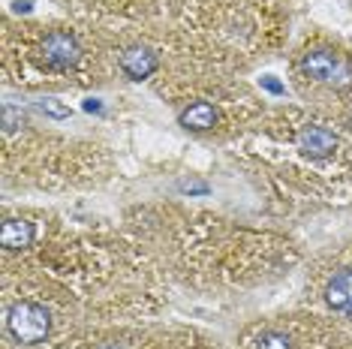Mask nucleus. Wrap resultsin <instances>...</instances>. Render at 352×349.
Instances as JSON below:
<instances>
[{
  "mask_svg": "<svg viewBox=\"0 0 352 349\" xmlns=\"http://www.w3.org/2000/svg\"><path fill=\"white\" fill-rule=\"evenodd\" d=\"M6 328L19 344H39L52 328V313L36 301H15L6 311Z\"/></svg>",
  "mask_w": 352,
  "mask_h": 349,
  "instance_id": "nucleus-1",
  "label": "nucleus"
},
{
  "mask_svg": "<svg viewBox=\"0 0 352 349\" xmlns=\"http://www.w3.org/2000/svg\"><path fill=\"white\" fill-rule=\"evenodd\" d=\"M301 69L310 78H316V82H322L328 87L352 85V63L331 49H310L301 58Z\"/></svg>",
  "mask_w": 352,
  "mask_h": 349,
  "instance_id": "nucleus-2",
  "label": "nucleus"
},
{
  "mask_svg": "<svg viewBox=\"0 0 352 349\" xmlns=\"http://www.w3.org/2000/svg\"><path fill=\"white\" fill-rule=\"evenodd\" d=\"M82 60V45L78 39L69 34V30H54V34L45 36L43 43V63L54 73H63V69L76 67Z\"/></svg>",
  "mask_w": 352,
  "mask_h": 349,
  "instance_id": "nucleus-3",
  "label": "nucleus"
},
{
  "mask_svg": "<svg viewBox=\"0 0 352 349\" xmlns=\"http://www.w3.org/2000/svg\"><path fill=\"white\" fill-rule=\"evenodd\" d=\"M322 298L334 313L352 316V268H340V271H334L328 277Z\"/></svg>",
  "mask_w": 352,
  "mask_h": 349,
  "instance_id": "nucleus-4",
  "label": "nucleus"
},
{
  "mask_svg": "<svg viewBox=\"0 0 352 349\" xmlns=\"http://www.w3.org/2000/svg\"><path fill=\"white\" fill-rule=\"evenodd\" d=\"M298 148L314 160H322V157H331L334 148H338V139L334 133H328L325 126H304L298 136Z\"/></svg>",
  "mask_w": 352,
  "mask_h": 349,
  "instance_id": "nucleus-5",
  "label": "nucleus"
},
{
  "mask_svg": "<svg viewBox=\"0 0 352 349\" xmlns=\"http://www.w3.org/2000/svg\"><path fill=\"white\" fill-rule=\"evenodd\" d=\"M121 69L133 78V82H145V78L157 69V54L151 49H145V45H133V49H126L121 54Z\"/></svg>",
  "mask_w": 352,
  "mask_h": 349,
  "instance_id": "nucleus-6",
  "label": "nucleus"
},
{
  "mask_svg": "<svg viewBox=\"0 0 352 349\" xmlns=\"http://www.w3.org/2000/svg\"><path fill=\"white\" fill-rule=\"evenodd\" d=\"M178 124L184 130H193V133H205L217 124V112H214L211 102H190L187 109L178 115Z\"/></svg>",
  "mask_w": 352,
  "mask_h": 349,
  "instance_id": "nucleus-7",
  "label": "nucleus"
},
{
  "mask_svg": "<svg viewBox=\"0 0 352 349\" xmlns=\"http://www.w3.org/2000/svg\"><path fill=\"white\" fill-rule=\"evenodd\" d=\"M34 238H36L34 223H28V220H6L0 241H3L6 250H21V247H30Z\"/></svg>",
  "mask_w": 352,
  "mask_h": 349,
  "instance_id": "nucleus-8",
  "label": "nucleus"
},
{
  "mask_svg": "<svg viewBox=\"0 0 352 349\" xmlns=\"http://www.w3.org/2000/svg\"><path fill=\"white\" fill-rule=\"evenodd\" d=\"M256 349H292V340L283 331H262L256 337Z\"/></svg>",
  "mask_w": 352,
  "mask_h": 349,
  "instance_id": "nucleus-9",
  "label": "nucleus"
},
{
  "mask_svg": "<svg viewBox=\"0 0 352 349\" xmlns=\"http://www.w3.org/2000/svg\"><path fill=\"white\" fill-rule=\"evenodd\" d=\"M39 112L63 121V117H69V106L67 102H60V100H54V97H49V100H39Z\"/></svg>",
  "mask_w": 352,
  "mask_h": 349,
  "instance_id": "nucleus-10",
  "label": "nucleus"
},
{
  "mask_svg": "<svg viewBox=\"0 0 352 349\" xmlns=\"http://www.w3.org/2000/svg\"><path fill=\"white\" fill-rule=\"evenodd\" d=\"M21 124H25V115L15 112L12 106H3V130H6V133H12V130H19Z\"/></svg>",
  "mask_w": 352,
  "mask_h": 349,
  "instance_id": "nucleus-11",
  "label": "nucleus"
},
{
  "mask_svg": "<svg viewBox=\"0 0 352 349\" xmlns=\"http://www.w3.org/2000/svg\"><path fill=\"white\" fill-rule=\"evenodd\" d=\"M262 87H265L268 93H277V97H280V93H283V85H280L274 76H262Z\"/></svg>",
  "mask_w": 352,
  "mask_h": 349,
  "instance_id": "nucleus-12",
  "label": "nucleus"
},
{
  "mask_svg": "<svg viewBox=\"0 0 352 349\" xmlns=\"http://www.w3.org/2000/svg\"><path fill=\"white\" fill-rule=\"evenodd\" d=\"M181 190L184 193H208V184H202V181H184Z\"/></svg>",
  "mask_w": 352,
  "mask_h": 349,
  "instance_id": "nucleus-13",
  "label": "nucleus"
},
{
  "mask_svg": "<svg viewBox=\"0 0 352 349\" xmlns=\"http://www.w3.org/2000/svg\"><path fill=\"white\" fill-rule=\"evenodd\" d=\"M85 112L100 115V112H102V102H100V100H85Z\"/></svg>",
  "mask_w": 352,
  "mask_h": 349,
  "instance_id": "nucleus-14",
  "label": "nucleus"
},
{
  "mask_svg": "<svg viewBox=\"0 0 352 349\" xmlns=\"http://www.w3.org/2000/svg\"><path fill=\"white\" fill-rule=\"evenodd\" d=\"M15 10H21V12H28V10H30V0H19V3H15Z\"/></svg>",
  "mask_w": 352,
  "mask_h": 349,
  "instance_id": "nucleus-15",
  "label": "nucleus"
}]
</instances>
